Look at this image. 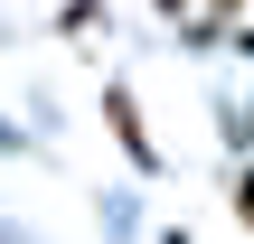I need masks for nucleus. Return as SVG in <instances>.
Wrapping results in <instances>:
<instances>
[{
    "label": "nucleus",
    "mask_w": 254,
    "mask_h": 244,
    "mask_svg": "<svg viewBox=\"0 0 254 244\" xmlns=\"http://www.w3.org/2000/svg\"><path fill=\"white\" fill-rule=\"evenodd\" d=\"M113 132H123V150H132V160H151V132H141V113H132V94H113Z\"/></svg>",
    "instance_id": "1"
},
{
    "label": "nucleus",
    "mask_w": 254,
    "mask_h": 244,
    "mask_svg": "<svg viewBox=\"0 0 254 244\" xmlns=\"http://www.w3.org/2000/svg\"><path fill=\"white\" fill-rule=\"evenodd\" d=\"M236 226H245V235H254V160H245V169H236Z\"/></svg>",
    "instance_id": "2"
},
{
    "label": "nucleus",
    "mask_w": 254,
    "mask_h": 244,
    "mask_svg": "<svg viewBox=\"0 0 254 244\" xmlns=\"http://www.w3.org/2000/svg\"><path fill=\"white\" fill-rule=\"evenodd\" d=\"M160 9H189V0H160Z\"/></svg>",
    "instance_id": "3"
},
{
    "label": "nucleus",
    "mask_w": 254,
    "mask_h": 244,
    "mask_svg": "<svg viewBox=\"0 0 254 244\" xmlns=\"http://www.w3.org/2000/svg\"><path fill=\"white\" fill-rule=\"evenodd\" d=\"M217 9H236V0H217Z\"/></svg>",
    "instance_id": "4"
},
{
    "label": "nucleus",
    "mask_w": 254,
    "mask_h": 244,
    "mask_svg": "<svg viewBox=\"0 0 254 244\" xmlns=\"http://www.w3.org/2000/svg\"><path fill=\"white\" fill-rule=\"evenodd\" d=\"M245 47H254V28H245Z\"/></svg>",
    "instance_id": "5"
}]
</instances>
